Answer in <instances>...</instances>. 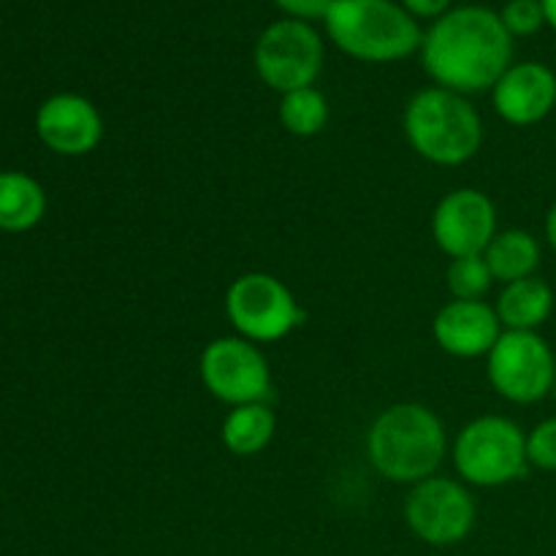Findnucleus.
<instances>
[{
  "label": "nucleus",
  "mask_w": 556,
  "mask_h": 556,
  "mask_svg": "<svg viewBox=\"0 0 556 556\" xmlns=\"http://www.w3.org/2000/svg\"><path fill=\"white\" fill-rule=\"evenodd\" d=\"M514 36L505 30L497 11L486 5H459L432 22L421 41L424 71L438 87L462 92H483L497 85L510 68Z\"/></svg>",
  "instance_id": "obj_1"
},
{
  "label": "nucleus",
  "mask_w": 556,
  "mask_h": 556,
  "mask_svg": "<svg viewBox=\"0 0 556 556\" xmlns=\"http://www.w3.org/2000/svg\"><path fill=\"white\" fill-rule=\"evenodd\" d=\"M448 438L427 405L402 402L380 413L367 432V456L375 470L394 483H421L443 465Z\"/></svg>",
  "instance_id": "obj_2"
},
{
  "label": "nucleus",
  "mask_w": 556,
  "mask_h": 556,
  "mask_svg": "<svg viewBox=\"0 0 556 556\" xmlns=\"http://www.w3.org/2000/svg\"><path fill=\"white\" fill-rule=\"evenodd\" d=\"M324 25L331 43L362 63H400L421 52L418 20L394 0H334Z\"/></svg>",
  "instance_id": "obj_3"
},
{
  "label": "nucleus",
  "mask_w": 556,
  "mask_h": 556,
  "mask_svg": "<svg viewBox=\"0 0 556 556\" xmlns=\"http://www.w3.org/2000/svg\"><path fill=\"white\" fill-rule=\"evenodd\" d=\"M405 136L434 166H462L478 155L483 123L467 96L445 87L418 90L405 106Z\"/></svg>",
  "instance_id": "obj_4"
},
{
  "label": "nucleus",
  "mask_w": 556,
  "mask_h": 556,
  "mask_svg": "<svg viewBox=\"0 0 556 556\" xmlns=\"http://www.w3.org/2000/svg\"><path fill=\"white\" fill-rule=\"evenodd\" d=\"M454 467L472 486H505L527 476V434L510 418L481 416L454 440Z\"/></svg>",
  "instance_id": "obj_5"
},
{
  "label": "nucleus",
  "mask_w": 556,
  "mask_h": 556,
  "mask_svg": "<svg viewBox=\"0 0 556 556\" xmlns=\"http://www.w3.org/2000/svg\"><path fill=\"white\" fill-rule=\"evenodd\" d=\"M226 315L237 334L255 345L286 340L304 324V309L291 288L266 271H248L228 286Z\"/></svg>",
  "instance_id": "obj_6"
},
{
  "label": "nucleus",
  "mask_w": 556,
  "mask_h": 556,
  "mask_svg": "<svg viewBox=\"0 0 556 556\" xmlns=\"http://www.w3.org/2000/svg\"><path fill=\"white\" fill-rule=\"evenodd\" d=\"M324 38L309 22L277 20L258 36L253 49L255 74L275 92L313 87L324 71Z\"/></svg>",
  "instance_id": "obj_7"
},
{
  "label": "nucleus",
  "mask_w": 556,
  "mask_h": 556,
  "mask_svg": "<svg viewBox=\"0 0 556 556\" xmlns=\"http://www.w3.org/2000/svg\"><path fill=\"white\" fill-rule=\"evenodd\" d=\"M486 358L489 383L514 405H532L554 391L556 358L538 331H503Z\"/></svg>",
  "instance_id": "obj_8"
},
{
  "label": "nucleus",
  "mask_w": 556,
  "mask_h": 556,
  "mask_svg": "<svg viewBox=\"0 0 556 556\" xmlns=\"http://www.w3.org/2000/svg\"><path fill=\"white\" fill-rule=\"evenodd\" d=\"M199 369L206 391L231 407L253 405L269 396V362L258 345L244 337L212 340L201 353Z\"/></svg>",
  "instance_id": "obj_9"
},
{
  "label": "nucleus",
  "mask_w": 556,
  "mask_h": 556,
  "mask_svg": "<svg viewBox=\"0 0 556 556\" xmlns=\"http://www.w3.org/2000/svg\"><path fill=\"white\" fill-rule=\"evenodd\" d=\"M405 521L429 546H454L476 525V500L451 478H427L405 500Z\"/></svg>",
  "instance_id": "obj_10"
},
{
  "label": "nucleus",
  "mask_w": 556,
  "mask_h": 556,
  "mask_svg": "<svg viewBox=\"0 0 556 556\" xmlns=\"http://www.w3.org/2000/svg\"><path fill=\"white\" fill-rule=\"evenodd\" d=\"M494 237H497V210L481 190H451L434 206L432 239L451 258L483 255Z\"/></svg>",
  "instance_id": "obj_11"
},
{
  "label": "nucleus",
  "mask_w": 556,
  "mask_h": 556,
  "mask_svg": "<svg viewBox=\"0 0 556 556\" xmlns=\"http://www.w3.org/2000/svg\"><path fill=\"white\" fill-rule=\"evenodd\" d=\"M38 139L58 155H87L103 139V117L96 103L76 92L47 98L36 114Z\"/></svg>",
  "instance_id": "obj_12"
},
{
  "label": "nucleus",
  "mask_w": 556,
  "mask_h": 556,
  "mask_svg": "<svg viewBox=\"0 0 556 556\" xmlns=\"http://www.w3.org/2000/svg\"><path fill=\"white\" fill-rule=\"evenodd\" d=\"M492 103L500 117L516 128L541 123L556 106V74L535 60L510 65L492 87Z\"/></svg>",
  "instance_id": "obj_13"
},
{
  "label": "nucleus",
  "mask_w": 556,
  "mask_h": 556,
  "mask_svg": "<svg viewBox=\"0 0 556 556\" xmlns=\"http://www.w3.org/2000/svg\"><path fill=\"white\" fill-rule=\"evenodd\" d=\"M432 334L445 353L456 358L489 356L503 334L497 309L486 302H454L445 304L434 315Z\"/></svg>",
  "instance_id": "obj_14"
},
{
  "label": "nucleus",
  "mask_w": 556,
  "mask_h": 556,
  "mask_svg": "<svg viewBox=\"0 0 556 556\" xmlns=\"http://www.w3.org/2000/svg\"><path fill=\"white\" fill-rule=\"evenodd\" d=\"M497 318L508 331H538L554 309V291L541 277L508 282L497 299Z\"/></svg>",
  "instance_id": "obj_15"
},
{
  "label": "nucleus",
  "mask_w": 556,
  "mask_h": 556,
  "mask_svg": "<svg viewBox=\"0 0 556 556\" xmlns=\"http://www.w3.org/2000/svg\"><path fill=\"white\" fill-rule=\"evenodd\" d=\"M483 258H486L494 280L508 286V282L535 277V269L541 266V244L530 231L510 228V231H500L489 242Z\"/></svg>",
  "instance_id": "obj_16"
},
{
  "label": "nucleus",
  "mask_w": 556,
  "mask_h": 556,
  "mask_svg": "<svg viewBox=\"0 0 556 556\" xmlns=\"http://www.w3.org/2000/svg\"><path fill=\"white\" fill-rule=\"evenodd\" d=\"M277 432V416L266 402L239 405L223 421V445L237 456H255L271 443Z\"/></svg>",
  "instance_id": "obj_17"
},
{
  "label": "nucleus",
  "mask_w": 556,
  "mask_h": 556,
  "mask_svg": "<svg viewBox=\"0 0 556 556\" xmlns=\"http://www.w3.org/2000/svg\"><path fill=\"white\" fill-rule=\"evenodd\" d=\"M47 212V195L33 177L20 172L0 174V228L3 231H27Z\"/></svg>",
  "instance_id": "obj_18"
},
{
  "label": "nucleus",
  "mask_w": 556,
  "mask_h": 556,
  "mask_svg": "<svg viewBox=\"0 0 556 556\" xmlns=\"http://www.w3.org/2000/svg\"><path fill=\"white\" fill-rule=\"evenodd\" d=\"M280 123L288 134L302 136V139H309V136L320 134L329 123V103H326V96L315 87H302V90L286 92L280 101Z\"/></svg>",
  "instance_id": "obj_19"
},
{
  "label": "nucleus",
  "mask_w": 556,
  "mask_h": 556,
  "mask_svg": "<svg viewBox=\"0 0 556 556\" xmlns=\"http://www.w3.org/2000/svg\"><path fill=\"white\" fill-rule=\"evenodd\" d=\"M445 280H448V291L459 302H483L494 277L483 255H465V258L451 261Z\"/></svg>",
  "instance_id": "obj_20"
},
{
  "label": "nucleus",
  "mask_w": 556,
  "mask_h": 556,
  "mask_svg": "<svg viewBox=\"0 0 556 556\" xmlns=\"http://www.w3.org/2000/svg\"><path fill=\"white\" fill-rule=\"evenodd\" d=\"M505 30L510 36H535L543 25H546V14H543L541 0H508L505 9L500 11Z\"/></svg>",
  "instance_id": "obj_21"
},
{
  "label": "nucleus",
  "mask_w": 556,
  "mask_h": 556,
  "mask_svg": "<svg viewBox=\"0 0 556 556\" xmlns=\"http://www.w3.org/2000/svg\"><path fill=\"white\" fill-rule=\"evenodd\" d=\"M527 459L538 470L556 472V418H546L527 434Z\"/></svg>",
  "instance_id": "obj_22"
},
{
  "label": "nucleus",
  "mask_w": 556,
  "mask_h": 556,
  "mask_svg": "<svg viewBox=\"0 0 556 556\" xmlns=\"http://www.w3.org/2000/svg\"><path fill=\"white\" fill-rule=\"evenodd\" d=\"M288 20L299 22H313V20H326L329 9L334 5V0H271Z\"/></svg>",
  "instance_id": "obj_23"
},
{
  "label": "nucleus",
  "mask_w": 556,
  "mask_h": 556,
  "mask_svg": "<svg viewBox=\"0 0 556 556\" xmlns=\"http://www.w3.org/2000/svg\"><path fill=\"white\" fill-rule=\"evenodd\" d=\"M416 20H440L451 11V0H400Z\"/></svg>",
  "instance_id": "obj_24"
},
{
  "label": "nucleus",
  "mask_w": 556,
  "mask_h": 556,
  "mask_svg": "<svg viewBox=\"0 0 556 556\" xmlns=\"http://www.w3.org/2000/svg\"><path fill=\"white\" fill-rule=\"evenodd\" d=\"M546 239H548V244L556 250V204L548 210V215H546Z\"/></svg>",
  "instance_id": "obj_25"
},
{
  "label": "nucleus",
  "mask_w": 556,
  "mask_h": 556,
  "mask_svg": "<svg viewBox=\"0 0 556 556\" xmlns=\"http://www.w3.org/2000/svg\"><path fill=\"white\" fill-rule=\"evenodd\" d=\"M543 14H546V25H552L556 30V0H541Z\"/></svg>",
  "instance_id": "obj_26"
},
{
  "label": "nucleus",
  "mask_w": 556,
  "mask_h": 556,
  "mask_svg": "<svg viewBox=\"0 0 556 556\" xmlns=\"http://www.w3.org/2000/svg\"><path fill=\"white\" fill-rule=\"evenodd\" d=\"M554 396H556V380H554Z\"/></svg>",
  "instance_id": "obj_27"
}]
</instances>
